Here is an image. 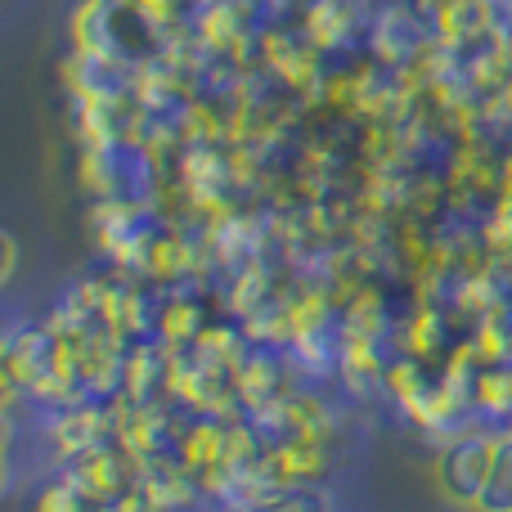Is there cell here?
I'll list each match as a JSON object with an SVG mask.
<instances>
[{
	"mask_svg": "<svg viewBox=\"0 0 512 512\" xmlns=\"http://www.w3.org/2000/svg\"><path fill=\"white\" fill-rule=\"evenodd\" d=\"M5 373H9V387H27L32 396H50V391L68 387L72 337L36 328V324L18 328L5 342Z\"/></svg>",
	"mask_w": 512,
	"mask_h": 512,
	"instance_id": "1",
	"label": "cell"
},
{
	"mask_svg": "<svg viewBox=\"0 0 512 512\" xmlns=\"http://www.w3.org/2000/svg\"><path fill=\"white\" fill-rule=\"evenodd\" d=\"M495 441L499 436H486V432H459L441 445V454L432 463V477H436V495L445 504L477 512L481 490H486L490 468H495Z\"/></svg>",
	"mask_w": 512,
	"mask_h": 512,
	"instance_id": "2",
	"label": "cell"
},
{
	"mask_svg": "<svg viewBox=\"0 0 512 512\" xmlns=\"http://www.w3.org/2000/svg\"><path fill=\"white\" fill-rule=\"evenodd\" d=\"M171 373H176V391H185V396L203 409H216L239 387V364H234L230 351L216 346L212 337H189Z\"/></svg>",
	"mask_w": 512,
	"mask_h": 512,
	"instance_id": "3",
	"label": "cell"
},
{
	"mask_svg": "<svg viewBox=\"0 0 512 512\" xmlns=\"http://www.w3.org/2000/svg\"><path fill=\"white\" fill-rule=\"evenodd\" d=\"M405 9L441 45H477L495 32V0H405Z\"/></svg>",
	"mask_w": 512,
	"mask_h": 512,
	"instance_id": "4",
	"label": "cell"
},
{
	"mask_svg": "<svg viewBox=\"0 0 512 512\" xmlns=\"http://www.w3.org/2000/svg\"><path fill=\"white\" fill-rule=\"evenodd\" d=\"M477 512H512V432L495 441V468H490Z\"/></svg>",
	"mask_w": 512,
	"mask_h": 512,
	"instance_id": "5",
	"label": "cell"
},
{
	"mask_svg": "<svg viewBox=\"0 0 512 512\" xmlns=\"http://www.w3.org/2000/svg\"><path fill=\"white\" fill-rule=\"evenodd\" d=\"M32 512H95V504H90L86 495H81L72 481H50V486L36 495V504H32Z\"/></svg>",
	"mask_w": 512,
	"mask_h": 512,
	"instance_id": "6",
	"label": "cell"
},
{
	"mask_svg": "<svg viewBox=\"0 0 512 512\" xmlns=\"http://www.w3.org/2000/svg\"><path fill=\"white\" fill-rule=\"evenodd\" d=\"M95 512H153V504H149V495H144L140 486H131V490H122V495L95 504Z\"/></svg>",
	"mask_w": 512,
	"mask_h": 512,
	"instance_id": "7",
	"label": "cell"
},
{
	"mask_svg": "<svg viewBox=\"0 0 512 512\" xmlns=\"http://www.w3.org/2000/svg\"><path fill=\"white\" fill-rule=\"evenodd\" d=\"M243 512H319L315 504H310L306 495H279V499H265V504H252V508H243Z\"/></svg>",
	"mask_w": 512,
	"mask_h": 512,
	"instance_id": "8",
	"label": "cell"
},
{
	"mask_svg": "<svg viewBox=\"0 0 512 512\" xmlns=\"http://www.w3.org/2000/svg\"><path fill=\"white\" fill-rule=\"evenodd\" d=\"M0 248H5V279H14V265H18V243H14V234H0Z\"/></svg>",
	"mask_w": 512,
	"mask_h": 512,
	"instance_id": "9",
	"label": "cell"
}]
</instances>
